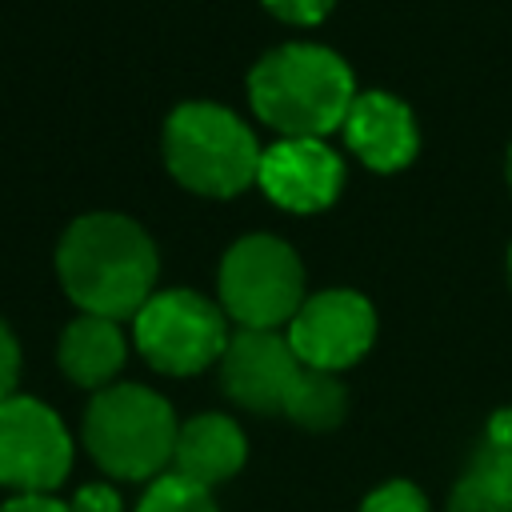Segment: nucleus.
<instances>
[{"instance_id":"f257e3e1","label":"nucleus","mask_w":512,"mask_h":512,"mask_svg":"<svg viewBox=\"0 0 512 512\" xmlns=\"http://www.w3.org/2000/svg\"><path fill=\"white\" fill-rule=\"evenodd\" d=\"M56 268L68 296L84 312L120 320L148 304L156 280V248L132 220L96 212L64 232Z\"/></svg>"},{"instance_id":"f03ea898","label":"nucleus","mask_w":512,"mask_h":512,"mask_svg":"<svg viewBox=\"0 0 512 512\" xmlns=\"http://www.w3.org/2000/svg\"><path fill=\"white\" fill-rule=\"evenodd\" d=\"M248 96L256 116L276 132L320 140L324 132L344 128L356 84L336 52L320 44H284L252 68Z\"/></svg>"},{"instance_id":"7ed1b4c3","label":"nucleus","mask_w":512,"mask_h":512,"mask_svg":"<svg viewBox=\"0 0 512 512\" xmlns=\"http://www.w3.org/2000/svg\"><path fill=\"white\" fill-rule=\"evenodd\" d=\"M256 136L220 104H184L164 124V160L172 176L204 196H232L260 172Z\"/></svg>"},{"instance_id":"20e7f679","label":"nucleus","mask_w":512,"mask_h":512,"mask_svg":"<svg viewBox=\"0 0 512 512\" xmlns=\"http://www.w3.org/2000/svg\"><path fill=\"white\" fill-rule=\"evenodd\" d=\"M176 436L180 428L172 420L168 400L140 384L100 392L84 416L88 452L100 460V468L124 480L156 476L176 456Z\"/></svg>"},{"instance_id":"39448f33","label":"nucleus","mask_w":512,"mask_h":512,"mask_svg":"<svg viewBox=\"0 0 512 512\" xmlns=\"http://www.w3.org/2000/svg\"><path fill=\"white\" fill-rule=\"evenodd\" d=\"M220 304L240 328H276L304 304V268L276 236H244L220 264Z\"/></svg>"},{"instance_id":"423d86ee","label":"nucleus","mask_w":512,"mask_h":512,"mask_svg":"<svg viewBox=\"0 0 512 512\" xmlns=\"http://www.w3.org/2000/svg\"><path fill=\"white\" fill-rule=\"evenodd\" d=\"M136 348L144 360L172 376H192L224 356L228 328L216 304L196 292H156L136 312Z\"/></svg>"},{"instance_id":"0eeeda50","label":"nucleus","mask_w":512,"mask_h":512,"mask_svg":"<svg viewBox=\"0 0 512 512\" xmlns=\"http://www.w3.org/2000/svg\"><path fill=\"white\" fill-rule=\"evenodd\" d=\"M72 464V440L56 412L32 396L0 400V484L52 492Z\"/></svg>"},{"instance_id":"6e6552de","label":"nucleus","mask_w":512,"mask_h":512,"mask_svg":"<svg viewBox=\"0 0 512 512\" xmlns=\"http://www.w3.org/2000/svg\"><path fill=\"white\" fill-rule=\"evenodd\" d=\"M376 336L372 304L356 292H320L300 304V312L288 320V344L308 368H348L368 352Z\"/></svg>"},{"instance_id":"1a4fd4ad","label":"nucleus","mask_w":512,"mask_h":512,"mask_svg":"<svg viewBox=\"0 0 512 512\" xmlns=\"http://www.w3.org/2000/svg\"><path fill=\"white\" fill-rule=\"evenodd\" d=\"M304 360L292 352L288 336H276V328H240L228 336V348L220 356V376L232 400H240L252 412L284 408Z\"/></svg>"},{"instance_id":"9d476101","label":"nucleus","mask_w":512,"mask_h":512,"mask_svg":"<svg viewBox=\"0 0 512 512\" xmlns=\"http://www.w3.org/2000/svg\"><path fill=\"white\" fill-rule=\"evenodd\" d=\"M344 180L340 156L324 140L284 136L260 156L256 184L288 212H320L336 200Z\"/></svg>"},{"instance_id":"9b49d317","label":"nucleus","mask_w":512,"mask_h":512,"mask_svg":"<svg viewBox=\"0 0 512 512\" xmlns=\"http://www.w3.org/2000/svg\"><path fill=\"white\" fill-rule=\"evenodd\" d=\"M344 136H348L352 152L368 168H376V172L404 168L416 156V120L388 92H364V96H356L352 108H348V116H344Z\"/></svg>"},{"instance_id":"f8f14e48","label":"nucleus","mask_w":512,"mask_h":512,"mask_svg":"<svg viewBox=\"0 0 512 512\" xmlns=\"http://www.w3.org/2000/svg\"><path fill=\"white\" fill-rule=\"evenodd\" d=\"M244 436L240 428L228 420V416H196L180 428L176 436V472L196 480V484H216V480H228L232 472H240L244 464Z\"/></svg>"},{"instance_id":"ddd939ff","label":"nucleus","mask_w":512,"mask_h":512,"mask_svg":"<svg viewBox=\"0 0 512 512\" xmlns=\"http://www.w3.org/2000/svg\"><path fill=\"white\" fill-rule=\"evenodd\" d=\"M120 364H124V336H120L116 320L84 312L80 320H72L64 328L60 368L68 372V380L96 388V384H108L120 372Z\"/></svg>"},{"instance_id":"4468645a","label":"nucleus","mask_w":512,"mask_h":512,"mask_svg":"<svg viewBox=\"0 0 512 512\" xmlns=\"http://www.w3.org/2000/svg\"><path fill=\"white\" fill-rule=\"evenodd\" d=\"M452 512H512V452L508 448H492L484 444L468 472L456 480Z\"/></svg>"},{"instance_id":"2eb2a0df","label":"nucleus","mask_w":512,"mask_h":512,"mask_svg":"<svg viewBox=\"0 0 512 512\" xmlns=\"http://www.w3.org/2000/svg\"><path fill=\"white\" fill-rule=\"evenodd\" d=\"M284 412L304 424V428H332L340 416H344V384L336 380V372H324V368H300L288 400H284Z\"/></svg>"},{"instance_id":"dca6fc26","label":"nucleus","mask_w":512,"mask_h":512,"mask_svg":"<svg viewBox=\"0 0 512 512\" xmlns=\"http://www.w3.org/2000/svg\"><path fill=\"white\" fill-rule=\"evenodd\" d=\"M136 512H216V504L204 484H196L180 472H168V476L152 480V488L140 496Z\"/></svg>"},{"instance_id":"f3484780","label":"nucleus","mask_w":512,"mask_h":512,"mask_svg":"<svg viewBox=\"0 0 512 512\" xmlns=\"http://www.w3.org/2000/svg\"><path fill=\"white\" fill-rule=\"evenodd\" d=\"M360 512H428V504H424L420 488H412V484H404V480H392V484L376 488V492L364 500Z\"/></svg>"},{"instance_id":"a211bd4d","label":"nucleus","mask_w":512,"mask_h":512,"mask_svg":"<svg viewBox=\"0 0 512 512\" xmlns=\"http://www.w3.org/2000/svg\"><path fill=\"white\" fill-rule=\"evenodd\" d=\"M280 20H292V24H316L328 16L332 0H264Z\"/></svg>"},{"instance_id":"6ab92c4d","label":"nucleus","mask_w":512,"mask_h":512,"mask_svg":"<svg viewBox=\"0 0 512 512\" xmlns=\"http://www.w3.org/2000/svg\"><path fill=\"white\" fill-rule=\"evenodd\" d=\"M72 512H120V496L104 484H88L76 492V500L68 504Z\"/></svg>"},{"instance_id":"aec40b11","label":"nucleus","mask_w":512,"mask_h":512,"mask_svg":"<svg viewBox=\"0 0 512 512\" xmlns=\"http://www.w3.org/2000/svg\"><path fill=\"white\" fill-rule=\"evenodd\" d=\"M16 368H20V352H16L12 332H8V328H4V320H0V400H8V396H12Z\"/></svg>"},{"instance_id":"412c9836","label":"nucleus","mask_w":512,"mask_h":512,"mask_svg":"<svg viewBox=\"0 0 512 512\" xmlns=\"http://www.w3.org/2000/svg\"><path fill=\"white\" fill-rule=\"evenodd\" d=\"M0 512H72V508L60 504V500H52L48 492H24V496L8 500Z\"/></svg>"},{"instance_id":"4be33fe9","label":"nucleus","mask_w":512,"mask_h":512,"mask_svg":"<svg viewBox=\"0 0 512 512\" xmlns=\"http://www.w3.org/2000/svg\"><path fill=\"white\" fill-rule=\"evenodd\" d=\"M484 444H492V448H508V452H512V408H504V412H496V416L488 420V436H484Z\"/></svg>"},{"instance_id":"5701e85b","label":"nucleus","mask_w":512,"mask_h":512,"mask_svg":"<svg viewBox=\"0 0 512 512\" xmlns=\"http://www.w3.org/2000/svg\"><path fill=\"white\" fill-rule=\"evenodd\" d=\"M508 184H512V156H508Z\"/></svg>"},{"instance_id":"b1692460","label":"nucleus","mask_w":512,"mask_h":512,"mask_svg":"<svg viewBox=\"0 0 512 512\" xmlns=\"http://www.w3.org/2000/svg\"><path fill=\"white\" fill-rule=\"evenodd\" d=\"M508 268H512V256H508Z\"/></svg>"}]
</instances>
